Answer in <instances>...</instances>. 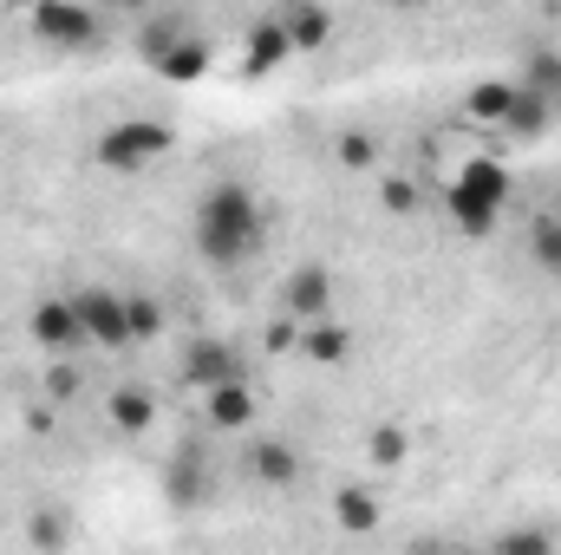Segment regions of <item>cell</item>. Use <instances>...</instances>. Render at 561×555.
<instances>
[{
  "label": "cell",
  "instance_id": "1",
  "mask_svg": "<svg viewBox=\"0 0 561 555\" xmlns=\"http://www.w3.org/2000/svg\"><path fill=\"white\" fill-rule=\"evenodd\" d=\"M262 242H268V216H262L255 190L236 183V177L209 183L203 203H196V249H203V262H216V269H242Z\"/></svg>",
  "mask_w": 561,
  "mask_h": 555
},
{
  "label": "cell",
  "instance_id": "2",
  "mask_svg": "<svg viewBox=\"0 0 561 555\" xmlns=\"http://www.w3.org/2000/svg\"><path fill=\"white\" fill-rule=\"evenodd\" d=\"M503 209H510V163H503V157H470V163L444 183V216H450L463 236H490Z\"/></svg>",
  "mask_w": 561,
  "mask_h": 555
},
{
  "label": "cell",
  "instance_id": "3",
  "mask_svg": "<svg viewBox=\"0 0 561 555\" xmlns=\"http://www.w3.org/2000/svg\"><path fill=\"white\" fill-rule=\"evenodd\" d=\"M138 53H144V66H150L157 79H170V86H196V79L209 72V46L190 33L183 13H157L138 33Z\"/></svg>",
  "mask_w": 561,
  "mask_h": 555
},
{
  "label": "cell",
  "instance_id": "4",
  "mask_svg": "<svg viewBox=\"0 0 561 555\" xmlns=\"http://www.w3.org/2000/svg\"><path fill=\"white\" fill-rule=\"evenodd\" d=\"M26 33L46 39L53 53H85V46H99L105 13L85 0H39V7H26Z\"/></svg>",
  "mask_w": 561,
  "mask_h": 555
},
{
  "label": "cell",
  "instance_id": "5",
  "mask_svg": "<svg viewBox=\"0 0 561 555\" xmlns=\"http://www.w3.org/2000/svg\"><path fill=\"white\" fill-rule=\"evenodd\" d=\"M66 301H72V314H79L85 347H99V353H125V347H131V314H125V294H112V287H72Z\"/></svg>",
  "mask_w": 561,
  "mask_h": 555
},
{
  "label": "cell",
  "instance_id": "6",
  "mask_svg": "<svg viewBox=\"0 0 561 555\" xmlns=\"http://www.w3.org/2000/svg\"><path fill=\"white\" fill-rule=\"evenodd\" d=\"M176 150V132L170 125H157V118H125V125H112L105 138H99V163L105 170H150L157 157H170Z\"/></svg>",
  "mask_w": 561,
  "mask_h": 555
},
{
  "label": "cell",
  "instance_id": "7",
  "mask_svg": "<svg viewBox=\"0 0 561 555\" xmlns=\"http://www.w3.org/2000/svg\"><path fill=\"white\" fill-rule=\"evenodd\" d=\"M275 307H280V320H294V327L333 320V269H327V262H294V269L280 275Z\"/></svg>",
  "mask_w": 561,
  "mask_h": 555
},
{
  "label": "cell",
  "instance_id": "8",
  "mask_svg": "<svg viewBox=\"0 0 561 555\" xmlns=\"http://www.w3.org/2000/svg\"><path fill=\"white\" fill-rule=\"evenodd\" d=\"M26 327H33V340H39L53 360H72V353L85 347V333H79V314H72V301H66V294L39 301V307L26 314Z\"/></svg>",
  "mask_w": 561,
  "mask_h": 555
},
{
  "label": "cell",
  "instance_id": "9",
  "mask_svg": "<svg viewBox=\"0 0 561 555\" xmlns=\"http://www.w3.org/2000/svg\"><path fill=\"white\" fill-rule=\"evenodd\" d=\"M183 380H190V386H203V393H216V386L249 380V373H242V360H236V347H229V340H196V347L183 353Z\"/></svg>",
  "mask_w": 561,
  "mask_h": 555
},
{
  "label": "cell",
  "instance_id": "10",
  "mask_svg": "<svg viewBox=\"0 0 561 555\" xmlns=\"http://www.w3.org/2000/svg\"><path fill=\"white\" fill-rule=\"evenodd\" d=\"M275 26L287 33V46H294V53H320V46L333 39V13H327V7H313V0H280Z\"/></svg>",
  "mask_w": 561,
  "mask_h": 555
},
{
  "label": "cell",
  "instance_id": "11",
  "mask_svg": "<svg viewBox=\"0 0 561 555\" xmlns=\"http://www.w3.org/2000/svg\"><path fill=\"white\" fill-rule=\"evenodd\" d=\"M333 523H340L346 536H373V530L386 523L379 490H366V484H340V490H333Z\"/></svg>",
  "mask_w": 561,
  "mask_h": 555
},
{
  "label": "cell",
  "instance_id": "12",
  "mask_svg": "<svg viewBox=\"0 0 561 555\" xmlns=\"http://www.w3.org/2000/svg\"><path fill=\"white\" fill-rule=\"evenodd\" d=\"M203 412H209L216 431H242V424H255V386L249 380H229V386L203 393Z\"/></svg>",
  "mask_w": 561,
  "mask_h": 555
},
{
  "label": "cell",
  "instance_id": "13",
  "mask_svg": "<svg viewBox=\"0 0 561 555\" xmlns=\"http://www.w3.org/2000/svg\"><path fill=\"white\" fill-rule=\"evenodd\" d=\"M516 92H523L516 79H483V86H470V92H463V118H470V125H496V132H503V118H510Z\"/></svg>",
  "mask_w": 561,
  "mask_h": 555
},
{
  "label": "cell",
  "instance_id": "14",
  "mask_svg": "<svg viewBox=\"0 0 561 555\" xmlns=\"http://www.w3.org/2000/svg\"><path fill=\"white\" fill-rule=\"evenodd\" d=\"M249 477H255V484H268V490H287V484L300 477V451H294V444H280V438H262V444L249 451Z\"/></svg>",
  "mask_w": 561,
  "mask_h": 555
},
{
  "label": "cell",
  "instance_id": "15",
  "mask_svg": "<svg viewBox=\"0 0 561 555\" xmlns=\"http://www.w3.org/2000/svg\"><path fill=\"white\" fill-rule=\"evenodd\" d=\"M203 497H209L203 451H176V457H170V503H176V510H196Z\"/></svg>",
  "mask_w": 561,
  "mask_h": 555
},
{
  "label": "cell",
  "instance_id": "16",
  "mask_svg": "<svg viewBox=\"0 0 561 555\" xmlns=\"http://www.w3.org/2000/svg\"><path fill=\"white\" fill-rule=\"evenodd\" d=\"M516 86H523V79H516ZM549 125H556V105H549V99H536V92H516V105H510L503 132H510L516 144H536Z\"/></svg>",
  "mask_w": 561,
  "mask_h": 555
},
{
  "label": "cell",
  "instance_id": "17",
  "mask_svg": "<svg viewBox=\"0 0 561 555\" xmlns=\"http://www.w3.org/2000/svg\"><path fill=\"white\" fill-rule=\"evenodd\" d=\"M300 353H307L313 366H340V360L353 353V333H346L340 320H320V327H300Z\"/></svg>",
  "mask_w": 561,
  "mask_h": 555
},
{
  "label": "cell",
  "instance_id": "18",
  "mask_svg": "<svg viewBox=\"0 0 561 555\" xmlns=\"http://www.w3.org/2000/svg\"><path fill=\"white\" fill-rule=\"evenodd\" d=\"M287 53H294V46H287V33H280V26H275V13H268V20H262V26L249 33V79L275 72L280 59H287Z\"/></svg>",
  "mask_w": 561,
  "mask_h": 555
},
{
  "label": "cell",
  "instance_id": "19",
  "mask_svg": "<svg viewBox=\"0 0 561 555\" xmlns=\"http://www.w3.org/2000/svg\"><path fill=\"white\" fill-rule=\"evenodd\" d=\"M150 418H157V399L144 386H118L112 393V424L118 431H150Z\"/></svg>",
  "mask_w": 561,
  "mask_h": 555
},
{
  "label": "cell",
  "instance_id": "20",
  "mask_svg": "<svg viewBox=\"0 0 561 555\" xmlns=\"http://www.w3.org/2000/svg\"><path fill=\"white\" fill-rule=\"evenodd\" d=\"M529 249H536V262H542L549 275H561V216L556 209H536V216H529Z\"/></svg>",
  "mask_w": 561,
  "mask_h": 555
},
{
  "label": "cell",
  "instance_id": "21",
  "mask_svg": "<svg viewBox=\"0 0 561 555\" xmlns=\"http://www.w3.org/2000/svg\"><path fill=\"white\" fill-rule=\"evenodd\" d=\"M366 457H373V464H379V471H399V464H405V457H412V438H405V431H399V424H379V431H373V438H366Z\"/></svg>",
  "mask_w": 561,
  "mask_h": 555
},
{
  "label": "cell",
  "instance_id": "22",
  "mask_svg": "<svg viewBox=\"0 0 561 555\" xmlns=\"http://www.w3.org/2000/svg\"><path fill=\"white\" fill-rule=\"evenodd\" d=\"M523 92H536V99L561 105V53H536V59H529V79H523Z\"/></svg>",
  "mask_w": 561,
  "mask_h": 555
},
{
  "label": "cell",
  "instance_id": "23",
  "mask_svg": "<svg viewBox=\"0 0 561 555\" xmlns=\"http://www.w3.org/2000/svg\"><path fill=\"white\" fill-rule=\"evenodd\" d=\"M333 157H340L346 170H373V163H379V144L366 138V132H340V138H333Z\"/></svg>",
  "mask_w": 561,
  "mask_h": 555
},
{
  "label": "cell",
  "instance_id": "24",
  "mask_svg": "<svg viewBox=\"0 0 561 555\" xmlns=\"http://www.w3.org/2000/svg\"><path fill=\"white\" fill-rule=\"evenodd\" d=\"M125 314H131V340H150V333H163V307H157L150 294H125Z\"/></svg>",
  "mask_w": 561,
  "mask_h": 555
},
{
  "label": "cell",
  "instance_id": "25",
  "mask_svg": "<svg viewBox=\"0 0 561 555\" xmlns=\"http://www.w3.org/2000/svg\"><path fill=\"white\" fill-rule=\"evenodd\" d=\"M490 555H556V536L549 530H510Z\"/></svg>",
  "mask_w": 561,
  "mask_h": 555
},
{
  "label": "cell",
  "instance_id": "26",
  "mask_svg": "<svg viewBox=\"0 0 561 555\" xmlns=\"http://www.w3.org/2000/svg\"><path fill=\"white\" fill-rule=\"evenodd\" d=\"M46 393H53V399H79V366H72V360H59V366L46 373Z\"/></svg>",
  "mask_w": 561,
  "mask_h": 555
},
{
  "label": "cell",
  "instance_id": "27",
  "mask_svg": "<svg viewBox=\"0 0 561 555\" xmlns=\"http://www.w3.org/2000/svg\"><path fill=\"white\" fill-rule=\"evenodd\" d=\"M268 353H300V327L294 320H275L268 327Z\"/></svg>",
  "mask_w": 561,
  "mask_h": 555
},
{
  "label": "cell",
  "instance_id": "28",
  "mask_svg": "<svg viewBox=\"0 0 561 555\" xmlns=\"http://www.w3.org/2000/svg\"><path fill=\"white\" fill-rule=\"evenodd\" d=\"M33 543H39V550H59V543H66L59 517H39V523H33Z\"/></svg>",
  "mask_w": 561,
  "mask_h": 555
},
{
  "label": "cell",
  "instance_id": "29",
  "mask_svg": "<svg viewBox=\"0 0 561 555\" xmlns=\"http://www.w3.org/2000/svg\"><path fill=\"white\" fill-rule=\"evenodd\" d=\"M386 203H392V209L405 216V209H412V183H386Z\"/></svg>",
  "mask_w": 561,
  "mask_h": 555
}]
</instances>
